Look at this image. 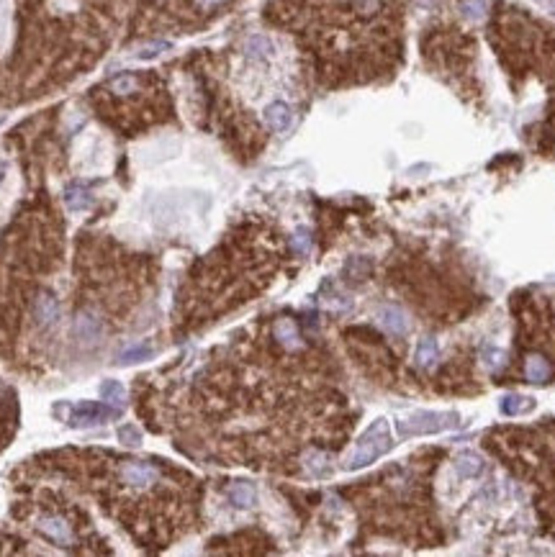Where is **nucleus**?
Listing matches in <instances>:
<instances>
[{
  "instance_id": "f257e3e1",
  "label": "nucleus",
  "mask_w": 555,
  "mask_h": 557,
  "mask_svg": "<svg viewBox=\"0 0 555 557\" xmlns=\"http://www.w3.org/2000/svg\"><path fill=\"white\" fill-rule=\"evenodd\" d=\"M391 431H388V424L383 419H378L368 431H365L360 442L355 445V450L350 452L347 460H345V470H360V467L376 462L378 457H383L386 452L391 450Z\"/></svg>"
},
{
  "instance_id": "f03ea898",
  "label": "nucleus",
  "mask_w": 555,
  "mask_h": 557,
  "mask_svg": "<svg viewBox=\"0 0 555 557\" xmlns=\"http://www.w3.org/2000/svg\"><path fill=\"white\" fill-rule=\"evenodd\" d=\"M458 426V414L453 411H414L412 417L396 421L399 437H422Z\"/></svg>"
},
{
  "instance_id": "7ed1b4c3",
  "label": "nucleus",
  "mask_w": 555,
  "mask_h": 557,
  "mask_svg": "<svg viewBox=\"0 0 555 557\" xmlns=\"http://www.w3.org/2000/svg\"><path fill=\"white\" fill-rule=\"evenodd\" d=\"M119 475L131 488H150L152 483L160 480L157 467L150 465V462H144V460H126L121 465V470H119Z\"/></svg>"
},
{
  "instance_id": "20e7f679",
  "label": "nucleus",
  "mask_w": 555,
  "mask_h": 557,
  "mask_svg": "<svg viewBox=\"0 0 555 557\" xmlns=\"http://www.w3.org/2000/svg\"><path fill=\"white\" fill-rule=\"evenodd\" d=\"M119 411L111 409V406H106V403H80L78 409H75V414H72V426H92V424H100L103 419H114Z\"/></svg>"
},
{
  "instance_id": "39448f33",
  "label": "nucleus",
  "mask_w": 555,
  "mask_h": 557,
  "mask_svg": "<svg viewBox=\"0 0 555 557\" xmlns=\"http://www.w3.org/2000/svg\"><path fill=\"white\" fill-rule=\"evenodd\" d=\"M36 529L42 532L44 537H49L54 544H62V547H70L75 542V534H72L70 524L59 519V516H42L36 522Z\"/></svg>"
},
{
  "instance_id": "423d86ee",
  "label": "nucleus",
  "mask_w": 555,
  "mask_h": 557,
  "mask_svg": "<svg viewBox=\"0 0 555 557\" xmlns=\"http://www.w3.org/2000/svg\"><path fill=\"white\" fill-rule=\"evenodd\" d=\"M381 324H383L386 332H391L393 337H404L409 332V318L401 309L396 306H386L381 309Z\"/></svg>"
},
{
  "instance_id": "0eeeda50",
  "label": "nucleus",
  "mask_w": 555,
  "mask_h": 557,
  "mask_svg": "<svg viewBox=\"0 0 555 557\" xmlns=\"http://www.w3.org/2000/svg\"><path fill=\"white\" fill-rule=\"evenodd\" d=\"M265 121H268V126H270L273 131H285L293 121L291 106L283 103V100H275V103H270V106L265 108Z\"/></svg>"
},
{
  "instance_id": "6e6552de",
  "label": "nucleus",
  "mask_w": 555,
  "mask_h": 557,
  "mask_svg": "<svg viewBox=\"0 0 555 557\" xmlns=\"http://www.w3.org/2000/svg\"><path fill=\"white\" fill-rule=\"evenodd\" d=\"M34 316H36V321H39V326L54 324V321L59 318L57 298L49 296V293H42V296L36 298V304H34Z\"/></svg>"
},
{
  "instance_id": "1a4fd4ad",
  "label": "nucleus",
  "mask_w": 555,
  "mask_h": 557,
  "mask_svg": "<svg viewBox=\"0 0 555 557\" xmlns=\"http://www.w3.org/2000/svg\"><path fill=\"white\" fill-rule=\"evenodd\" d=\"M273 337H275L283 347H288V349L301 345L299 329H296V324H293L291 318H278L275 324H273Z\"/></svg>"
},
{
  "instance_id": "9d476101",
  "label": "nucleus",
  "mask_w": 555,
  "mask_h": 557,
  "mask_svg": "<svg viewBox=\"0 0 555 557\" xmlns=\"http://www.w3.org/2000/svg\"><path fill=\"white\" fill-rule=\"evenodd\" d=\"M525 375H527V381L535 383V385L548 383V378H550L548 360L540 357V354H530V357H527V365H525Z\"/></svg>"
},
{
  "instance_id": "9b49d317",
  "label": "nucleus",
  "mask_w": 555,
  "mask_h": 557,
  "mask_svg": "<svg viewBox=\"0 0 555 557\" xmlns=\"http://www.w3.org/2000/svg\"><path fill=\"white\" fill-rule=\"evenodd\" d=\"M64 200L70 205V211H85L88 205L92 203L90 188L85 183H72L67 191H64Z\"/></svg>"
},
{
  "instance_id": "f8f14e48",
  "label": "nucleus",
  "mask_w": 555,
  "mask_h": 557,
  "mask_svg": "<svg viewBox=\"0 0 555 557\" xmlns=\"http://www.w3.org/2000/svg\"><path fill=\"white\" fill-rule=\"evenodd\" d=\"M455 470L460 478H476L484 470V460L476 452H460L455 457Z\"/></svg>"
},
{
  "instance_id": "ddd939ff",
  "label": "nucleus",
  "mask_w": 555,
  "mask_h": 557,
  "mask_svg": "<svg viewBox=\"0 0 555 557\" xmlns=\"http://www.w3.org/2000/svg\"><path fill=\"white\" fill-rule=\"evenodd\" d=\"M535 409V401L530 395H504L501 398V411L506 417H522V414H530Z\"/></svg>"
},
{
  "instance_id": "4468645a",
  "label": "nucleus",
  "mask_w": 555,
  "mask_h": 557,
  "mask_svg": "<svg viewBox=\"0 0 555 557\" xmlns=\"http://www.w3.org/2000/svg\"><path fill=\"white\" fill-rule=\"evenodd\" d=\"M229 498H232V503L239 508H249L252 503H255L257 493H255V486L252 483H234V486L229 488Z\"/></svg>"
},
{
  "instance_id": "2eb2a0df",
  "label": "nucleus",
  "mask_w": 555,
  "mask_h": 557,
  "mask_svg": "<svg viewBox=\"0 0 555 557\" xmlns=\"http://www.w3.org/2000/svg\"><path fill=\"white\" fill-rule=\"evenodd\" d=\"M486 11H489V0H460V13L470 23L484 21Z\"/></svg>"
},
{
  "instance_id": "dca6fc26",
  "label": "nucleus",
  "mask_w": 555,
  "mask_h": 557,
  "mask_svg": "<svg viewBox=\"0 0 555 557\" xmlns=\"http://www.w3.org/2000/svg\"><path fill=\"white\" fill-rule=\"evenodd\" d=\"M437 352H440V347H437V339H434V337L422 339L419 347H417V365H419V367H429L434 360H437Z\"/></svg>"
},
{
  "instance_id": "f3484780",
  "label": "nucleus",
  "mask_w": 555,
  "mask_h": 557,
  "mask_svg": "<svg viewBox=\"0 0 555 557\" xmlns=\"http://www.w3.org/2000/svg\"><path fill=\"white\" fill-rule=\"evenodd\" d=\"M98 318H92L90 313H80L78 318H75V334H78L80 339H98Z\"/></svg>"
},
{
  "instance_id": "a211bd4d",
  "label": "nucleus",
  "mask_w": 555,
  "mask_h": 557,
  "mask_svg": "<svg viewBox=\"0 0 555 557\" xmlns=\"http://www.w3.org/2000/svg\"><path fill=\"white\" fill-rule=\"evenodd\" d=\"M139 88V80L134 75H119L108 83V90L116 92V95H129V92H134Z\"/></svg>"
},
{
  "instance_id": "6ab92c4d",
  "label": "nucleus",
  "mask_w": 555,
  "mask_h": 557,
  "mask_svg": "<svg viewBox=\"0 0 555 557\" xmlns=\"http://www.w3.org/2000/svg\"><path fill=\"white\" fill-rule=\"evenodd\" d=\"M306 470L314 475V478H321V475H329V465H327V455L324 452H311L306 457Z\"/></svg>"
},
{
  "instance_id": "aec40b11",
  "label": "nucleus",
  "mask_w": 555,
  "mask_h": 557,
  "mask_svg": "<svg viewBox=\"0 0 555 557\" xmlns=\"http://www.w3.org/2000/svg\"><path fill=\"white\" fill-rule=\"evenodd\" d=\"M100 398L108 403H121L124 401V385L119 381H103L100 383Z\"/></svg>"
},
{
  "instance_id": "412c9836",
  "label": "nucleus",
  "mask_w": 555,
  "mask_h": 557,
  "mask_svg": "<svg viewBox=\"0 0 555 557\" xmlns=\"http://www.w3.org/2000/svg\"><path fill=\"white\" fill-rule=\"evenodd\" d=\"M152 357V347L142 345V347H129L119 354V362L121 365H131V362H139V360H150Z\"/></svg>"
},
{
  "instance_id": "4be33fe9",
  "label": "nucleus",
  "mask_w": 555,
  "mask_h": 557,
  "mask_svg": "<svg viewBox=\"0 0 555 557\" xmlns=\"http://www.w3.org/2000/svg\"><path fill=\"white\" fill-rule=\"evenodd\" d=\"M116 437H119V442L126 447H136L139 442H142V431L136 429L134 424H124V426H119V431H116Z\"/></svg>"
},
{
  "instance_id": "5701e85b",
  "label": "nucleus",
  "mask_w": 555,
  "mask_h": 557,
  "mask_svg": "<svg viewBox=\"0 0 555 557\" xmlns=\"http://www.w3.org/2000/svg\"><path fill=\"white\" fill-rule=\"evenodd\" d=\"M291 249L299 254L311 252V232H309V229H299V232L291 236Z\"/></svg>"
},
{
  "instance_id": "b1692460",
  "label": "nucleus",
  "mask_w": 555,
  "mask_h": 557,
  "mask_svg": "<svg viewBox=\"0 0 555 557\" xmlns=\"http://www.w3.org/2000/svg\"><path fill=\"white\" fill-rule=\"evenodd\" d=\"M270 52V42L265 39V36H252L247 42V54L255 56V59H260V56H265Z\"/></svg>"
},
{
  "instance_id": "393cba45",
  "label": "nucleus",
  "mask_w": 555,
  "mask_h": 557,
  "mask_svg": "<svg viewBox=\"0 0 555 557\" xmlns=\"http://www.w3.org/2000/svg\"><path fill=\"white\" fill-rule=\"evenodd\" d=\"M170 47H172L170 42H152V44H147V47H142V49L136 52V56H139V59H155V56H160L162 52L170 49Z\"/></svg>"
},
{
  "instance_id": "a878e982",
  "label": "nucleus",
  "mask_w": 555,
  "mask_h": 557,
  "mask_svg": "<svg viewBox=\"0 0 555 557\" xmlns=\"http://www.w3.org/2000/svg\"><path fill=\"white\" fill-rule=\"evenodd\" d=\"M193 3H196V8H198L201 13H214L221 6H227L229 0H193Z\"/></svg>"
},
{
  "instance_id": "bb28decb",
  "label": "nucleus",
  "mask_w": 555,
  "mask_h": 557,
  "mask_svg": "<svg viewBox=\"0 0 555 557\" xmlns=\"http://www.w3.org/2000/svg\"><path fill=\"white\" fill-rule=\"evenodd\" d=\"M537 3H540V6H545L550 11V13L555 16V0H537Z\"/></svg>"
},
{
  "instance_id": "cd10ccee",
  "label": "nucleus",
  "mask_w": 555,
  "mask_h": 557,
  "mask_svg": "<svg viewBox=\"0 0 555 557\" xmlns=\"http://www.w3.org/2000/svg\"><path fill=\"white\" fill-rule=\"evenodd\" d=\"M0 124H3V116H0Z\"/></svg>"
}]
</instances>
